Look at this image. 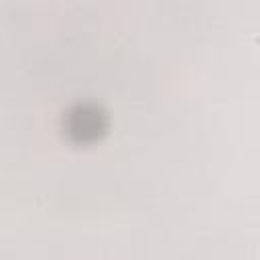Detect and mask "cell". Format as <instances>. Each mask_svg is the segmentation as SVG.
<instances>
[{
  "label": "cell",
  "instance_id": "cell-1",
  "mask_svg": "<svg viewBox=\"0 0 260 260\" xmlns=\"http://www.w3.org/2000/svg\"><path fill=\"white\" fill-rule=\"evenodd\" d=\"M106 128V114L98 110V106L79 104L67 116V130L75 134L79 140H91Z\"/></svg>",
  "mask_w": 260,
  "mask_h": 260
}]
</instances>
